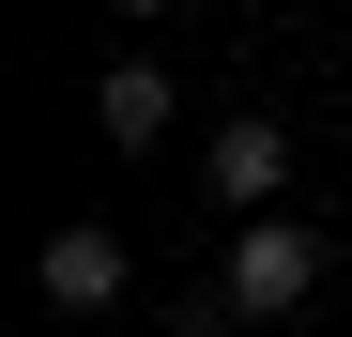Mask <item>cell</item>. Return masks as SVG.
Listing matches in <instances>:
<instances>
[{"label":"cell","mask_w":352,"mask_h":337,"mask_svg":"<svg viewBox=\"0 0 352 337\" xmlns=\"http://www.w3.org/2000/svg\"><path fill=\"white\" fill-rule=\"evenodd\" d=\"M291 307H322V230L307 215H245V246L214 276V322H291Z\"/></svg>","instance_id":"cell-1"},{"label":"cell","mask_w":352,"mask_h":337,"mask_svg":"<svg viewBox=\"0 0 352 337\" xmlns=\"http://www.w3.org/2000/svg\"><path fill=\"white\" fill-rule=\"evenodd\" d=\"M31 292L62 307V322H107V307L138 292V261H123V230H92V215H77V230H46V246H31Z\"/></svg>","instance_id":"cell-2"},{"label":"cell","mask_w":352,"mask_h":337,"mask_svg":"<svg viewBox=\"0 0 352 337\" xmlns=\"http://www.w3.org/2000/svg\"><path fill=\"white\" fill-rule=\"evenodd\" d=\"M168 123H184V77H168L153 46H123V62H92V138H107V153H153Z\"/></svg>","instance_id":"cell-3"},{"label":"cell","mask_w":352,"mask_h":337,"mask_svg":"<svg viewBox=\"0 0 352 337\" xmlns=\"http://www.w3.org/2000/svg\"><path fill=\"white\" fill-rule=\"evenodd\" d=\"M276 184H291V123L276 107H230L214 123V199L230 215H276Z\"/></svg>","instance_id":"cell-4"},{"label":"cell","mask_w":352,"mask_h":337,"mask_svg":"<svg viewBox=\"0 0 352 337\" xmlns=\"http://www.w3.org/2000/svg\"><path fill=\"white\" fill-rule=\"evenodd\" d=\"M107 16H168V0H107Z\"/></svg>","instance_id":"cell-5"}]
</instances>
